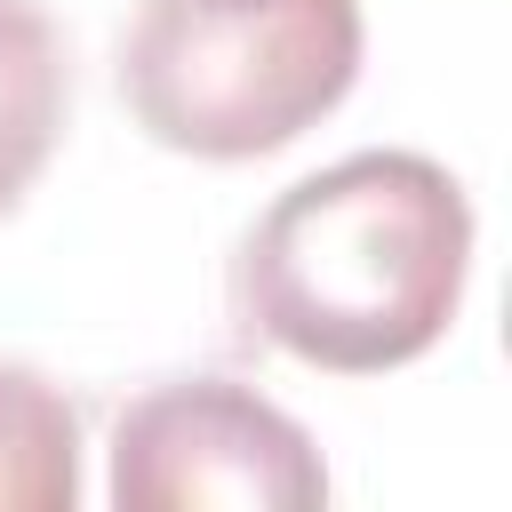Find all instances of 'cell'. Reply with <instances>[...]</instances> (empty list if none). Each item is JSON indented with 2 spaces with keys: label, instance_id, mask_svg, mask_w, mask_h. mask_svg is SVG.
<instances>
[{
  "label": "cell",
  "instance_id": "obj_1",
  "mask_svg": "<svg viewBox=\"0 0 512 512\" xmlns=\"http://www.w3.org/2000/svg\"><path fill=\"white\" fill-rule=\"evenodd\" d=\"M464 264V184L424 152H352L256 216L240 248V304L280 352L376 376L448 336Z\"/></svg>",
  "mask_w": 512,
  "mask_h": 512
},
{
  "label": "cell",
  "instance_id": "obj_4",
  "mask_svg": "<svg viewBox=\"0 0 512 512\" xmlns=\"http://www.w3.org/2000/svg\"><path fill=\"white\" fill-rule=\"evenodd\" d=\"M64 128V40L32 0H0V216L48 168Z\"/></svg>",
  "mask_w": 512,
  "mask_h": 512
},
{
  "label": "cell",
  "instance_id": "obj_5",
  "mask_svg": "<svg viewBox=\"0 0 512 512\" xmlns=\"http://www.w3.org/2000/svg\"><path fill=\"white\" fill-rule=\"evenodd\" d=\"M80 504V416L32 376L0 368V512H72Z\"/></svg>",
  "mask_w": 512,
  "mask_h": 512
},
{
  "label": "cell",
  "instance_id": "obj_3",
  "mask_svg": "<svg viewBox=\"0 0 512 512\" xmlns=\"http://www.w3.org/2000/svg\"><path fill=\"white\" fill-rule=\"evenodd\" d=\"M120 512H312L328 504V464L288 408L232 376H184L144 392L112 432Z\"/></svg>",
  "mask_w": 512,
  "mask_h": 512
},
{
  "label": "cell",
  "instance_id": "obj_2",
  "mask_svg": "<svg viewBox=\"0 0 512 512\" xmlns=\"http://www.w3.org/2000/svg\"><path fill=\"white\" fill-rule=\"evenodd\" d=\"M360 0H144L120 40V96L168 152L256 160L344 104Z\"/></svg>",
  "mask_w": 512,
  "mask_h": 512
}]
</instances>
